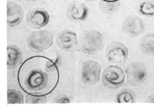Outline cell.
Masks as SVG:
<instances>
[{
  "instance_id": "2e32d148",
  "label": "cell",
  "mask_w": 154,
  "mask_h": 108,
  "mask_svg": "<svg viewBox=\"0 0 154 108\" xmlns=\"http://www.w3.org/2000/svg\"><path fill=\"white\" fill-rule=\"evenodd\" d=\"M137 101L135 93L132 90L124 89L118 93L116 101L118 103H134Z\"/></svg>"
},
{
  "instance_id": "ac0fdd59",
  "label": "cell",
  "mask_w": 154,
  "mask_h": 108,
  "mask_svg": "<svg viewBox=\"0 0 154 108\" xmlns=\"http://www.w3.org/2000/svg\"><path fill=\"white\" fill-rule=\"evenodd\" d=\"M24 103L23 95L18 90L9 89L7 91V104H23Z\"/></svg>"
},
{
  "instance_id": "d6986e66",
  "label": "cell",
  "mask_w": 154,
  "mask_h": 108,
  "mask_svg": "<svg viewBox=\"0 0 154 108\" xmlns=\"http://www.w3.org/2000/svg\"><path fill=\"white\" fill-rule=\"evenodd\" d=\"M47 101L46 96H37L27 94L26 97V104H44Z\"/></svg>"
},
{
  "instance_id": "5b68a950",
  "label": "cell",
  "mask_w": 154,
  "mask_h": 108,
  "mask_svg": "<svg viewBox=\"0 0 154 108\" xmlns=\"http://www.w3.org/2000/svg\"><path fill=\"white\" fill-rule=\"evenodd\" d=\"M127 81L131 86H138L143 84L147 78L146 68L140 62H133L126 69Z\"/></svg>"
},
{
  "instance_id": "44dd1931",
  "label": "cell",
  "mask_w": 154,
  "mask_h": 108,
  "mask_svg": "<svg viewBox=\"0 0 154 108\" xmlns=\"http://www.w3.org/2000/svg\"><path fill=\"white\" fill-rule=\"evenodd\" d=\"M146 103H154V95H151L147 98L146 101Z\"/></svg>"
},
{
  "instance_id": "7402d4cb",
  "label": "cell",
  "mask_w": 154,
  "mask_h": 108,
  "mask_svg": "<svg viewBox=\"0 0 154 108\" xmlns=\"http://www.w3.org/2000/svg\"><path fill=\"white\" fill-rule=\"evenodd\" d=\"M104 1H108V2H116V1H119L120 0H103Z\"/></svg>"
},
{
  "instance_id": "4fadbf2b",
  "label": "cell",
  "mask_w": 154,
  "mask_h": 108,
  "mask_svg": "<svg viewBox=\"0 0 154 108\" xmlns=\"http://www.w3.org/2000/svg\"><path fill=\"white\" fill-rule=\"evenodd\" d=\"M7 69H14L22 65L23 55L18 47L15 45H8L7 48Z\"/></svg>"
},
{
  "instance_id": "30bf717a",
  "label": "cell",
  "mask_w": 154,
  "mask_h": 108,
  "mask_svg": "<svg viewBox=\"0 0 154 108\" xmlns=\"http://www.w3.org/2000/svg\"><path fill=\"white\" fill-rule=\"evenodd\" d=\"M88 12V8L85 4L79 1H73L67 6L66 14L70 21L81 22L87 19Z\"/></svg>"
},
{
  "instance_id": "e0dca14e",
  "label": "cell",
  "mask_w": 154,
  "mask_h": 108,
  "mask_svg": "<svg viewBox=\"0 0 154 108\" xmlns=\"http://www.w3.org/2000/svg\"><path fill=\"white\" fill-rule=\"evenodd\" d=\"M99 8L101 11L106 14L115 13L121 7L120 1L108 2L100 0L99 3Z\"/></svg>"
},
{
  "instance_id": "9c48e42d",
  "label": "cell",
  "mask_w": 154,
  "mask_h": 108,
  "mask_svg": "<svg viewBox=\"0 0 154 108\" xmlns=\"http://www.w3.org/2000/svg\"><path fill=\"white\" fill-rule=\"evenodd\" d=\"M26 19L28 25L31 28L40 29L48 25L50 15L44 9L37 8L29 12Z\"/></svg>"
},
{
  "instance_id": "ffe728a7",
  "label": "cell",
  "mask_w": 154,
  "mask_h": 108,
  "mask_svg": "<svg viewBox=\"0 0 154 108\" xmlns=\"http://www.w3.org/2000/svg\"><path fill=\"white\" fill-rule=\"evenodd\" d=\"M53 102L54 103L67 104L70 103V100L66 95H60L55 98Z\"/></svg>"
},
{
  "instance_id": "8fae6325",
  "label": "cell",
  "mask_w": 154,
  "mask_h": 108,
  "mask_svg": "<svg viewBox=\"0 0 154 108\" xmlns=\"http://www.w3.org/2000/svg\"><path fill=\"white\" fill-rule=\"evenodd\" d=\"M56 42L61 50L68 51L74 48L78 43L77 35L70 30H64L59 33Z\"/></svg>"
},
{
  "instance_id": "6da1fadb",
  "label": "cell",
  "mask_w": 154,
  "mask_h": 108,
  "mask_svg": "<svg viewBox=\"0 0 154 108\" xmlns=\"http://www.w3.org/2000/svg\"><path fill=\"white\" fill-rule=\"evenodd\" d=\"M17 81L25 93L46 96L53 92L58 84V68L50 58L36 55L27 58L17 72Z\"/></svg>"
},
{
  "instance_id": "52a82bcc",
  "label": "cell",
  "mask_w": 154,
  "mask_h": 108,
  "mask_svg": "<svg viewBox=\"0 0 154 108\" xmlns=\"http://www.w3.org/2000/svg\"><path fill=\"white\" fill-rule=\"evenodd\" d=\"M128 57L129 50L127 47L119 42H112L108 45L106 49V57L109 62L112 63H124Z\"/></svg>"
},
{
  "instance_id": "7c38bea8",
  "label": "cell",
  "mask_w": 154,
  "mask_h": 108,
  "mask_svg": "<svg viewBox=\"0 0 154 108\" xmlns=\"http://www.w3.org/2000/svg\"><path fill=\"white\" fill-rule=\"evenodd\" d=\"M7 26L15 27L19 25L23 18V11L20 5L15 2H7Z\"/></svg>"
},
{
  "instance_id": "603a6c76",
  "label": "cell",
  "mask_w": 154,
  "mask_h": 108,
  "mask_svg": "<svg viewBox=\"0 0 154 108\" xmlns=\"http://www.w3.org/2000/svg\"><path fill=\"white\" fill-rule=\"evenodd\" d=\"M80 1H86V2H94V1H95L96 0H80Z\"/></svg>"
},
{
  "instance_id": "9a60e30c",
  "label": "cell",
  "mask_w": 154,
  "mask_h": 108,
  "mask_svg": "<svg viewBox=\"0 0 154 108\" xmlns=\"http://www.w3.org/2000/svg\"><path fill=\"white\" fill-rule=\"evenodd\" d=\"M136 11L139 15L147 17L154 16V0H140L136 4Z\"/></svg>"
},
{
  "instance_id": "8992f818",
  "label": "cell",
  "mask_w": 154,
  "mask_h": 108,
  "mask_svg": "<svg viewBox=\"0 0 154 108\" xmlns=\"http://www.w3.org/2000/svg\"><path fill=\"white\" fill-rule=\"evenodd\" d=\"M101 67L94 60H86L82 64L81 80L86 85H93L100 80Z\"/></svg>"
},
{
  "instance_id": "277c9868",
  "label": "cell",
  "mask_w": 154,
  "mask_h": 108,
  "mask_svg": "<svg viewBox=\"0 0 154 108\" xmlns=\"http://www.w3.org/2000/svg\"><path fill=\"white\" fill-rule=\"evenodd\" d=\"M125 74L121 67L110 66L103 72L102 81L104 85L110 89H117L124 84Z\"/></svg>"
},
{
  "instance_id": "ba28073f",
  "label": "cell",
  "mask_w": 154,
  "mask_h": 108,
  "mask_svg": "<svg viewBox=\"0 0 154 108\" xmlns=\"http://www.w3.org/2000/svg\"><path fill=\"white\" fill-rule=\"evenodd\" d=\"M122 28L124 33L129 37L136 38L144 33L146 25L140 17L136 15H130L124 19Z\"/></svg>"
},
{
  "instance_id": "5bb4252c",
  "label": "cell",
  "mask_w": 154,
  "mask_h": 108,
  "mask_svg": "<svg viewBox=\"0 0 154 108\" xmlns=\"http://www.w3.org/2000/svg\"><path fill=\"white\" fill-rule=\"evenodd\" d=\"M139 48L145 55H154V33L146 34L140 39Z\"/></svg>"
},
{
  "instance_id": "cb8c5ba5",
  "label": "cell",
  "mask_w": 154,
  "mask_h": 108,
  "mask_svg": "<svg viewBox=\"0 0 154 108\" xmlns=\"http://www.w3.org/2000/svg\"><path fill=\"white\" fill-rule=\"evenodd\" d=\"M27 1H30V2H34V1H36L37 0H26Z\"/></svg>"
},
{
  "instance_id": "7a4b0ae2",
  "label": "cell",
  "mask_w": 154,
  "mask_h": 108,
  "mask_svg": "<svg viewBox=\"0 0 154 108\" xmlns=\"http://www.w3.org/2000/svg\"><path fill=\"white\" fill-rule=\"evenodd\" d=\"M104 44L103 36L96 30H86L80 36L81 50L87 54H97L103 50Z\"/></svg>"
},
{
  "instance_id": "3957f363",
  "label": "cell",
  "mask_w": 154,
  "mask_h": 108,
  "mask_svg": "<svg viewBox=\"0 0 154 108\" xmlns=\"http://www.w3.org/2000/svg\"><path fill=\"white\" fill-rule=\"evenodd\" d=\"M53 43V35L46 30L31 32L26 40L28 48L33 53L42 52L50 48Z\"/></svg>"
}]
</instances>
